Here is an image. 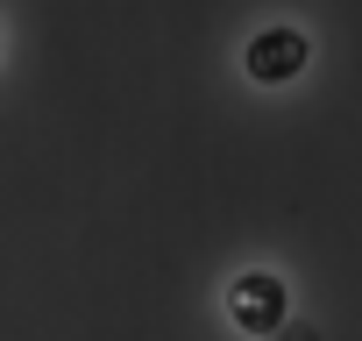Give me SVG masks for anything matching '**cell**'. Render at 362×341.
Segmentation results:
<instances>
[{
  "mask_svg": "<svg viewBox=\"0 0 362 341\" xmlns=\"http://www.w3.org/2000/svg\"><path fill=\"white\" fill-rule=\"evenodd\" d=\"M305 57H313V50H305V36H298V29H263V36H249V57H242V64H249V79L284 86V79H298V71H305Z\"/></svg>",
  "mask_w": 362,
  "mask_h": 341,
  "instance_id": "cell-2",
  "label": "cell"
},
{
  "mask_svg": "<svg viewBox=\"0 0 362 341\" xmlns=\"http://www.w3.org/2000/svg\"><path fill=\"white\" fill-rule=\"evenodd\" d=\"M284 341H320V334H313V327H291V334H284Z\"/></svg>",
  "mask_w": 362,
  "mask_h": 341,
  "instance_id": "cell-3",
  "label": "cell"
},
{
  "mask_svg": "<svg viewBox=\"0 0 362 341\" xmlns=\"http://www.w3.org/2000/svg\"><path fill=\"white\" fill-rule=\"evenodd\" d=\"M228 320H235L242 334H277V327H284V277L242 270V277L228 284Z\"/></svg>",
  "mask_w": 362,
  "mask_h": 341,
  "instance_id": "cell-1",
  "label": "cell"
}]
</instances>
